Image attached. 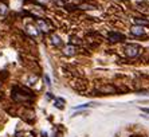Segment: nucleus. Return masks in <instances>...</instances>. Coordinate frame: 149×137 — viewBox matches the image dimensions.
<instances>
[{
    "label": "nucleus",
    "instance_id": "obj_12",
    "mask_svg": "<svg viewBox=\"0 0 149 137\" xmlns=\"http://www.w3.org/2000/svg\"><path fill=\"white\" fill-rule=\"evenodd\" d=\"M77 8H79V10H93L94 6L87 4V3H82V4H79V6H77Z\"/></svg>",
    "mask_w": 149,
    "mask_h": 137
},
{
    "label": "nucleus",
    "instance_id": "obj_1",
    "mask_svg": "<svg viewBox=\"0 0 149 137\" xmlns=\"http://www.w3.org/2000/svg\"><path fill=\"white\" fill-rule=\"evenodd\" d=\"M12 98H14L15 102L23 103L27 102L28 98H34L31 92H28L27 89H23V87H19V86H15L14 90H12Z\"/></svg>",
    "mask_w": 149,
    "mask_h": 137
},
{
    "label": "nucleus",
    "instance_id": "obj_10",
    "mask_svg": "<svg viewBox=\"0 0 149 137\" xmlns=\"http://www.w3.org/2000/svg\"><path fill=\"white\" fill-rule=\"evenodd\" d=\"M134 24H139V26H144V27H146V26H149V20L142 19V17H134Z\"/></svg>",
    "mask_w": 149,
    "mask_h": 137
},
{
    "label": "nucleus",
    "instance_id": "obj_18",
    "mask_svg": "<svg viewBox=\"0 0 149 137\" xmlns=\"http://www.w3.org/2000/svg\"><path fill=\"white\" fill-rule=\"evenodd\" d=\"M139 137H145V136H139Z\"/></svg>",
    "mask_w": 149,
    "mask_h": 137
},
{
    "label": "nucleus",
    "instance_id": "obj_6",
    "mask_svg": "<svg viewBox=\"0 0 149 137\" xmlns=\"http://www.w3.org/2000/svg\"><path fill=\"white\" fill-rule=\"evenodd\" d=\"M108 38L110 42H124L126 41V36L121 32H117V31H111L108 34Z\"/></svg>",
    "mask_w": 149,
    "mask_h": 137
},
{
    "label": "nucleus",
    "instance_id": "obj_8",
    "mask_svg": "<svg viewBox=\"0 0 149 137\" xmlns=\"http://www.w3.org/2000/svg\"><path fill=\"white\" fill-rule=\"evenodd\" d=\"M63 54L66 55V57H73V55H75L77 54V47L74 45H71V43H70V45H67V46H65V47H63Z\"/></svg>",
    "mask_w": 149,
    "mask_h": 137
},
{
    "label": "nucleus",
    "instance_id": "obj_3",
    "mask_svg": "<svg viewBox=\"0 0 149 137\" xmlns=\"http://www.w3.org/2000/svg\"><path fill=\"white\" fill-rule=\"evenodd\" d=\"M97 92L101 94H114L117 93V87L114 85H110V83H105V85H101L97 87Z\"/></svg>",
    "mask_w": 149,
    "mask_h": 137
},
{
    "label": "nucleus",
    "instance_id": "obj_16",
    "mask_svg": "<svg viewBox=\"0 0 149 137\" xmlns=\"http://www.w3.org/2000/svg\"><path fill=\"white\" fill-rule=\"evenodd\" d=\"M45 82H46V85H51V81H50L49 75H45Z\"/></svg>",
    "mask_w": 149,
    "mask_h": 137
},
{
    "label": "nucleus",
    "instance_id": "obj_5",
    "mask_svg": "<svg viewBox=\"0 0 149 137\" xmlns=\"http://www.w3.org/2000/svg\"><path fill=\"white\" fill-rule=\"evenodd\" d=\"M146 27H144V26H139V24H133L132 27H130V34L133 35V36H144V35L146 34Z\"/></svg>",
    "mask_w": 149,
    "mask_h": 137
},
{
    "label": "nucleus",
    "instance_id": "obj_14",
    "mask_svg": "<svg viewBox=\"0 0 149 137\" xmlns=\"http://www.w3.org/2000/svg\"><path fill=\"white\" fill-rule=\"evenodd\" d=\"M61 103H65V101H63V99H61V101H59V99H56V101H55V106L59 108V109H62L63 105H61Z\"/></svg>",
    "mask_w": 149,
    "mask_h": 137
},
{
    "label": "nucleus",
    "instance_id": "obj_13",
    "mask_svg": "<svg viewBox=\"0 0 149 137\" xmlns=\"http://www.w3.org/2000/svg\"><path fill=\"white\" fill-rule=\"evenodd\" d=\"M94 103H85V105H79V106H75L74 109L75 110H79V109H85V108H90V106H93Z\"/></svg>",
    "mask_w": 149,
    "mask_h": 137
},
{
    "label": "nucleus",
    "instance_id": "obj_9",
    "mask_svg": "<svg viewBox=\"0 0 149 137\" xmlns=\"http://www.w3.org/2000/svg\"><path fill=\"white\" fill-rule=\"evenodd\" d=\"M50 41H51V43L55 46V47H63V42H62V39H61L59 35L51 34L50 35Z\"/></svg>",
    "mask_w": 149,
    "mask_h": 137
},
{
    "label": "nucleus",
    "instance_id": "obj_2",
    "mask_svg": "<svg viewBox=\"0 0 149 137\" xmlns=\"http://www.w3.org/2000/svg\"><path fill=\"white\" fill-rule=\"evenodd\" d=\"M124 52L125 55L128 57V58H139L140 55L142 52V48L140 47L139 45H134V43H128V45H125L124 47Z\"/></svg>",
    "mask_w": 149,
    "mask_h": 137
},
{
    "label": "nucleus",
    "instance_id": "obj_11",
    "mask_svg": "<svg viewBox=\"0 0 149 137\" xmlns=\"http://www.w3.org/2000/svg\"><path fill=\"white\" fill-rule=\"evenodd\" d=\"M8 12V6L3 1H0V15H6Z\"/></svg>",
    "mask_w": 149,
    "mask_h": 137
},
{
    "label": "nucleus",
    "instance_id": "obj_17",
    "mask_svg": "<svg viewBox=\"0 0 149 137\" xmlns=\"http://www.w3.org/2000/svg\"><path fill=\"white\" fill-rule=\"evenodd\" d=\"M141 110H142V112H144V113L149 114V108H141Z\"/></svg>",
    "mask_w": 149,
    "mask_h": 137
},
{
    "label": "nucleus",
    "instance_id": "obj_4",
    "mask_svg": "<svg viewBox=\"0 0 149 137\" xmlns=\"http://www.w3.org/2000/svg\"><path fill=\"white\" fill-rule=\"evenodd\" d=\"M36 28H38L40 32H43V34H50L52 30L51 26L46 20H43V19H36Z\"/></svg>",
    "mask_w": 149,
    "mask_h": 137
},
{
    "label": "nucleus",
    "instance_id": "obj_15",
    "mask_svg": "<svg viewBox=\"0 0 149 137\" xmlns=\"http://www.w3.org/2000/svg\"><path fill=\"white\" fill-rule=\"evenodd\" d=\"M39 4H42V6H47V4L51 1V0H36Z\"/></svg>",
    "mask_w": 149,
    "mask_h": 137
},
{
    "label": "nucleus",
    "instance_id": "obj_7",
    "mask_svg": "<svg viewBox=\"0 0 149 137\" xmlns=\"http://www.w3.org/2000/svg\"><path fill=\"white\" fill-rule=\"evenodd\" d=\"M26 32H27L30 36H32V38H36V36H39L40 35V31L36 28V26H34V24H27L26 26Z\"/></svg>",
    "mask_w": 149,
    "mask_h": 137
}]
</instances>
